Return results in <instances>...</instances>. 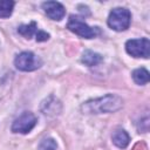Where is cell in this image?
<instances>
[{
    "label": "cell",
    "instance_id": "cell-1",
    "mask_svg": "<svg viewBox=\"0 0 150 150\" xmlns=\"http://www.w3.org/2000/svg\"><path fill=\"white\" fill-rule=\"evenodd\" d=\"M123 107L122 97L112 94H108L103 97L88 101L81 105V110L84 114H104L114 112Z\"/></svg>",
    "mask_w": 150,
    "mask_h": 150
},
{
    "label": "cell",
    "instance_id": "cell-2",
    "mask_svg": "<svg viewBox=\"0 0 150 150\" xmlns=\"http://www.w3.org/2000/svg\"><path fill=\"white\" fill-rule=\"evenodd\" d=\"M130 21H131V13L129 9L124 7L114 8L108 16V26L116 32H122L128 29L130 26Z\"/></svg>",
    "mask_w": 150,
    "mask_h": 150
},
{
    "label": "cell",
    "instance_id": "cell-3",
    "mask_svg": "<svg viewBox=\"0 0 150 150\" xmlns=\"http://www.w3.org/2000/svg\"><path fill=\"white\" fill-rule=\"evenodd\" d=\"M14 64L21 71H33L42 66V60L32 52H22L16 55Z\"/></svg>",
    "mask_w": 150,
    "mask_h": 150
},
{
    "label": "cell",
    "instance_id": "cell-4",
    "mask_svg": "<svg viewBox=\"0 0 150 150\" xmlns=\"http://www.w3.org/2000/svg\"><path fill=\"white\" fill-rule=\"evenodd\" d=\"M67 28L70 32H73L76 35H79L81 38H84V39H93L98 33V30L96 28L90 27L81 18L75 16V15H70L69 16V20H68V23H67Z\"/></svg>",
    "mask_w": 150,
    "mask_h": 150
},
{
    "label": "cell",
    "instance_id": "cell-5",
    "mask_svg": "<svg viewBox=\"0 0 150 150\" xmlns=\"http://www.w3.org/2000/svg\"><path fill=\"white\" fill-rule=\"evenodd\" d=\"M125 50L134 57L148 59L150 56V41L148 38L128 40L125 42Z\"/></svg>",
    "mask_w": 150,
    "mask_h": 150
},
{
    "label": "cell",
    "instance_id": "cell-6",
    "mask_svg": "<svg viewBox=\"0 0 150 150\" xmlns=\"http://www.w3.org/2000/svg\"><path fill=\"white\" fill-rule=\"evenodd\" d=\"M36 124V116L30 111H25L12 124V131L15 134H28Z\"/></svg>",
    "mask_w": 150,
    "mask_h": 150
},
{
    "label": "cell",
    "instance_id": "cell-7",
    "mask_svg": "<svg viewBox=\"0 0 150 150\" xmlns=\"http://www.w3.org/2000/svg\"><path fill=\"white\" fill-rule=\"evenodd\" d=\"M42 9L46 13V15L48 18H50L52 20L55 21H60L61 19H63L64 14H66V9L63 7L62 4L57 2V1H46L42 4Z\"/></svg>",
    "mask_w": 150,
    "mask_h": 150
},
{
    "label": "cell",
    "instance_id": "cell-8",
    "mask_svg": "<svg viewBox=\"0 0 150 150\" xmlns=\"http://www.w3.org/2000/svg\"><path fill=\"white\" fill-rule=\"evenodd\" d=\"M111 141L112 143L120 148V149H124L128 146L129 142H130V137L128 135V132L124 129H117L112 132L111 135Z\"/></svg>",
    "mask_w": 150,
    "mask_h": 150
},
{
    "label": "cell",
    "instance_id": "cell-9",
    "mask_svg": "<svg viewBox=\"0 0 150 150\" xmlns=\"http://www.w3.org/2000/svg\"><path fill=\"white\" fill-rule=\"evenodd\" d=\"M41 110L43 111V114L46 115H50V116H55L60 112L61 110V104L59 102V100H56L55 97H53V102H50V97H48L41 105Z\"/></svg>",
    "mask_w": 150,
    "mask_h": 150
},
{
    "label": "cell",
    "instance_id": "cell-10",
    "mask_svg": "<svg viewBox=\"0 0 150 150\" xmlns=\"http://www.w3.org/2000/svg\"><path fill=\"white\" fill-rule=\"evenodd\" d=\"M102 60H103V57H102L100 54H97V53H95V52H93V50H89V49L84 50V52L82 53V57H81V61H82L86 66H88V67L96 66V64H98L100 62H102Z\"/></svg>",
    "mask_w": 150,
    "mask_h": 150
},
{
    "label": "cell",
    "instance_id": "cell-11",
    "mask_svg": "<svg viewBox=\"0 0 150 150\" xmlns=\"http://www.w3.org/2000/svg\"><path fill=\"white\" fill-rule=\"evenodd\" d=\"M38 25L35 21H32L28 25H21L18 27V33L22 36H25L26 39H30L33 35H36L38 33Z\"/></svg>",
    "mask_w": 150,
    "mask_h": 150
},
{
    "label": "cell",
    "instance_id": "cell-12",
    "mask_svg": "<svg viewBox=\"0 0 150 150\" xmlns=\"http://www.w3.org/2000/svg\"><path fill=\"white\" fill-rule=\"evenodd\" d=\"M132 79L137 84L143 86L150 81V74L145 68H137L132 71Z\"/></svg>",
    "mask_w": 150,
    "mask_h": 150
},
{
    "label": "cell",
    "instance_id": "cell-13",
    "mask_svg": "<svg viewBox=\"0 0 150 150\" xmlns=\"http://www.w3.org/2000/svg\"><path fill=\"white\" fill-rule=\"evenodd\" d=\"M14 1L0 0V18H9L13 13Z\"/></svg>",
    "mask_w": 150,
    "mask_h": 150
},
{
    "label": "cell",
    "instance_id": "cell-14",
    "mask_svg": "<svg viewBox=\"0 0 150 150\" xmlns=\"http://www.w3.org/2000/svg\"><path fill=\"white\" fill-rule=\"evenodd\" d=\"M57 144L53 138H45L39 144L38 150H56Z\"/></svg>",
    "mask_w": 150,
    "mask_h": 150
},
{
    "label": "cell",
    "instance_id": "cell-15",
    "mask_svg": "<svg viewBox=\"0 0 150 150\" xmlns=\"http://www.w3.org/2000/svg\"><path fill=\"white\" fill-rule=\"evenodd\" d=\"M48 39H49V34H48V33H46V32H43V30H41V29L38 30V33H36V35H35V40H36L38 42L47 41Z\"/></svg>",
    "mask_w": 150,
    "mask_h": 150
}]
</instances>
